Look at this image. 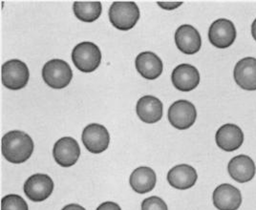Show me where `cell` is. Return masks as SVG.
Segmentation results:
<instances>
[{"instance_id":"cell-1","label":"cell","mask_w":256,"mask_h":210,"mask_svg":"<svg viewBox=\"0 0 256 210\" xmlns=\"http://www.w3.org/2000/svg\"><path fill=\"white\" fill-rule=\"evenodd\" d=\"M34 142L28 134L14 130L5 134L1 140L2 155L12 164H23L32 156Z\"/></svg>"},{"instance_id":"cell-2","label":"cell","mask_w":256,"mask_h":210,"mask_svg":"<svg viewBox=\"0 0 256 210\" xmlns=\"http://www.w3.org/2000/svg\"><path fill=\"white\" fill-rule=\"evenodd\" d=\"M140 18L138 5L132 1H116L109 9V20L120 31H128L135 27Z\"/></svg>"},{"instance_id":"cell-3","label":"cell","mask_w":256,"mask_h":210,"mask_svg":"<svg viewBox=\"0 0 256 210\" xmlns=\"http://www.w3.org/2000/svg\"><path fill=\"white\" fill-rule=\"evenodd\" d=\"M72 60L82 73H92L100 66L102 52L95 43H78L72 51Z\"/></svg>"},{"instance_id":"cell-4","label":"cell","mask_w":256,"mask_h":210,"mask_svg":"<svg viewBox=\"0 0 256 210\" xmlns=\"http://www.w3.org/2000/svg\"><path fill=\"white\" fill-rule=\"evenodd\" d=\"M42 78L49 87L53 89H64L71 82L73 72L66 62L54 58L44 64Z\"/></svg>"},{"instance_id":"cell-5","label":"cell","mask_w":256,"mask_h":210,"mask_svg":"<svg viewBox=\"0 0 256 210\" xmlns=\"http://www.w3.org/2000/svg\"><path fill=\"white\" fill-rule=\"evenodd\" d=\"M29 78L28 66L20 60H12L2 65L1 80L7 89L20 90L27 85Z\"/></svg>"},{"instance_id":"cell-6","label":"cell","mask_w":256,"mask_h":210,"mask_svg":"<svg viewBox=\"0 0 256 210\" xmlns=\"http://www.w3.org/2000/svg\"><path fill=\"white\" fill-rule=\"evenodd\" d=\"M196 118L195 106L186 100L175 102L168 109V120L171 126L179 130L190 128L195 124Z\"/></svg>"},{"instance_id":"cell-7","label":"cell","mask_w":256,"mask_h":210,"mask_svg":"<svg viewBox=\"0 0 256 210\" xmlns=\"http://www.w3.org/2000/svg\"><path fill=\"white\" fill-rule=\"evenodd\" d=\"M82 140L86 149L93 154H100L109 146L110 135L102 124H91L84 129Z\"/></svg>"},{"instance_id":"cell-8","label":"cell","mask_w":256,"mask_h":210,"mask_svg":"<svg viewBox=\"0 0 256 210\" xmlns=\"http://www.w3.org/2000/svg\"><path fill=\"white\" fill-rule=\"evenodd\" d=\"M54 182L46 174H34L25 182L24 193L34 202H40L48 199L53 193Z\"/></svg>"},{"instance_id":"cell-9","label":"cell","mask_w":256,"mask_h":210,"mask_svg":"<svg viewBox=\"0 0 256 210\" xmlns=\"http://www.w3.org/2000/svg\"><path fill=\"white\" fill-rule=\"evenodd\" d=\"M236 38V29L232 21L220 18L214 21L208 30V40L219 49H226L232 46Z\"/></svg>"},{"instance_id":"cell-10","label":"cell","mask_w":256,"mask_h":210,"mask_svg":"<svg viewBox=\"0 0 256 210\" xmlns=\"http://www.w3.org/2000/svg\"><path fill=\"white\" fill-rule=\"evenodd\" d=\"M53 156L58 166L70 168L75 164L80 156V148L75 138L64 136L54 144Z\"/></svg>"},{"instance_id":"cell-11","label":"cell","mask_w":256,"mask_h":210,"mask_svg":"<svg viewBox=\"0 0 256 210\" xmlns=\"http://www.w3.org/2000/svg\"><path fill=\"white\" fill-rule=\"evenodd\" d=\"M171 80L176 89L182 92H190L200 84V74L196 67L184 63L173 70Z\"/></svg>"},{"instance_id":"cell-12","label":"cell","mask_w":256,"mask_h":210,"mask_svg":"<svg viewBox=\"0 0 256 210\" xmlns=\"http://www.w3.org/2000/svg\"><path fill=\"white\" fill-rule=\"evenodd\" d=\"M215 140L216 144L222 150L232 152L242 146L244 142V133L239 126L226 124L217 130Z\"/></svg>"},{"instance_id":"cell-13","label":"cell","mask_w":256,"mask_h":210,"mask_svg":"<svg viewBox=\"0 0 256 210\" xmlns=\"http://www.w3.org/2000/svg\"><path fill=\"white\" fill-rule=\"evenodd\" d=\"M214 206L219 210H239L242 204V195L238 188L230 184H223L214 192Z\"/></svg>"},{"instance_id":"cell-14","label":"cell","mask_w":256,"mask_h":210,"mask_svg":"<svg viewBox=\"0 0 256 210\" xmlns=\"http://www.w3.org/2000/svg\"><path fill=\"white\" fill-rule=\"evenodd\" d=\"M175 43L177 48L186 54H194L200 51L202 38L199 32L192 25L180 26L175 32Z\"/></svg>"},{"instance_id":"cell-15","label":"cell","mask_w":256,"mask_h":210,"mask_svg":"<svg viewBox=\"0 0 256 210\" xmlns=\"http://www.w3.org/2000/svg\"><path fill=\"white\" fill-rule=\"evenodd\" d=\"M235 82L246 91L256 90V58H245L236 63L234 71Z\"/></svg>"},{"instance_id":"cell-16","label":"cell","mask_w":256,"mask_h":210,"mask_svg":"<svg viewBox=\"0 0 256 210\" xmlns=\"http://www.w3.org/2000/svg\"><path fill=\"white\" fill-rule=\"evenodd\" d=\"M228 171L230 176L237 182L245 184L256 176V164L246 155H238L230 160Z\"/></svg>"},{"instance_id":"cell-17","label":"cell","mask_w":256,"mask_h":210,"mask_svg":"<svg viewBox=\"0 0 256 210\" xmlns=\"http://www.w3.org/2000/svg\"><path fill=\"white\" fill-rule=\"evenodd\" d=\"M135 66L138 73L148 80L158 78L164 69L162 60L156 54L152 52L139 54L135 60Z\"/></svg>"},{"instance_id":"cell-18","label":"cell","mask_w":256,"mask_h":210,"mask_svg":"<svg viewBox=\"0 0 256 210\" xmlns=\"http://www.w3.org/2000/svg\"><path fill=\"white\" fill-rule=\"evenodd\" d=\"M164 106L160 100L153 96H144L140 98L137 105L136 112L140 120L146 124H156L162 116Z\"/></svg>"},{"instance_id":"cell-19","label":"cell","mask_w":256,"mask_h":210,"mask_svg":"<svg viewBox=\"0 0 256 210\" xmlns=\"http://www.w3.org/2000/svg\"><path fill=\"white\" fill-rule=\"evenodd\" d=\"M198 178L196 169L188 164L176 166L168 173V182L173 188L186 190L192 188Z\"/></svg>"},{"instance_id":"cell-20","label":"cell","mask_w":256,"mask_h":210,"mask_svg":"<svg viewBox=\"0 0 256 210\" xmlns=\"http://www.w3.org/2000/svg\"><path fill=\"white\" fill-rule=\"evenodd\" d=\"M130 186L139 193L146 194L152 191L157 182V176L155 171L148 166H140L136 168L129 178Z\"/></svg>"},{"instance_id":"cell-21","label":"cell","mask_w":256,"mask_h":210,"mask_svg":"<svg viewBox=\"0 0 256 210\" xmlns=\"http://www.w3.org/2000/svg\"><path fill=\"white\" fill-rule=\"evenodd\" d=\"M73 10L78 20L94 22L100 16L102 6L98 1H76L73 5Z\"/></svg>"},{"instance_id":"cell-22","label":"cell","mask_w":256,"mask_h":210,"mask_svg":"<svg viewBox=\"0 0 256 210\" xmlns=\"http://www.w3.org/2000/svg\"><path fill=\"white\" fill-rule=\"evenodd\" d=\"M1 210H29V208L22 197L10 194L1 200Z\"/></svg>"},{"instance_id":"cell-23","label":"cell","mask_w":256,"mask_h":210,"mask_svg":"<svg viewBox=\"0 0 256 210\" xmlns=\"http://www.w3.org/2000/svg\"><path fill=\"white\" fill-rule=\"evenodd\" d=\"M142 210H168L166 202L157 196L146 198L142 202Z\"/></svg>"},{"instance_id":"cell-24","label":"cell","mask_w":256,"mask_h":210,"mask_svg":"<svg viewBox=\"0 0 256 210\" xmlns=\"http://www.w3.org/2000/svg\"><path fill=\"white\" fill-rule=\"evenodd\" d=\"M157 4L160 6V8H162L164 10H172L180 7L182 4V2H162V1H159V2H157Z\"/></svg>"},{"instance_id":"cell-25","label":"cell","mask_w":256,"mask_h":210,"mask_svg":"<svg viewBox=\"0 0 256 210\" xmlns=\"http://www.w3.org/2000/svg\"><path fill=\"white\" fill-rule=\"evenodd\" d=\"M96 210H122L120 206L113 202H106L98 206Z\"/></svg>"},{"instance_id":"cell-26","label":"cell","mask_w":256,"mask_h":210,"mask_svg":"<svg viewBox=\"0 0 256 210\" xmlns=\"http://www.w3.org/2000/svg\"><path fill=\"white\" fill-rule=\"evenodd\" d=\"M62 210H86L84 208H82V206L78 204H70L66 206H64Z\"/></svg>"},{"instance_id":"cell-27","label":"cell","mask_w":256,"mask_h":210,"mask_svg":"<svg viewBox=\"0 0 256 210\" xmlns=\"http://www.w3.org/2000/svg\"><path fill=\"white\" fill-rule=\"evenodd\" d=\"M252 36H254V38L256 42V20L254 21V23L252 25Z\"/></svg>"}]
</instances>
